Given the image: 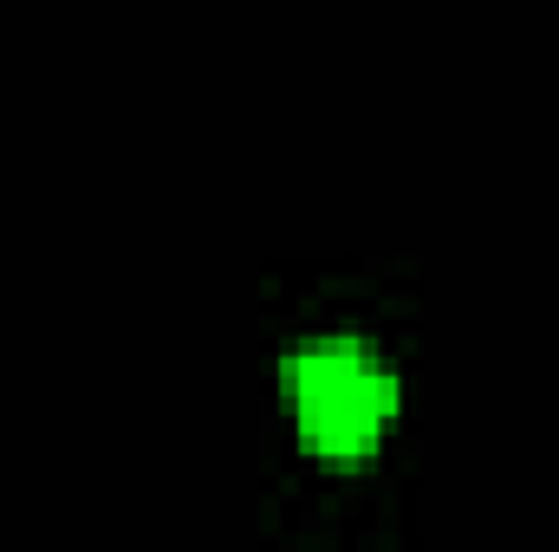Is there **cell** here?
Segmentation results:
<instances>
[{
	"label": "cell",
	"mask_w": 559,
	"mask_h": 552,
	"mask_svg": "<svg viewBox=\"0 0 559 552\" xmlns=\"http://www.w3.org/2000/svg\"><path fill=\"white\" fill-rule=\"evenodd\" d=\"M286 397L306 448L352 461L384 442L397 416V371L358 332H319L286 358Z\"/></svg>",
	"instance_id": "cell-1"
}]
</instances>
